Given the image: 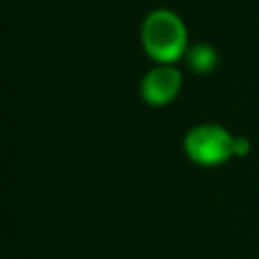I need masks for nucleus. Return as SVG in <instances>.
<instances>
[{
  "mask_svg": "<svg viewBox=\"0 0 259 259\" xmlns=\"http://www.w3.org/2000/svg\"><path fill=\"white\" fill-rule=\"evenodd\" d=\"M249 150H251V144H249V140H247V138H243V136H237L235 154H237V156H247V154H249Z\"/></svg>",
  "mask_w": 259,
  "mask_h": 259,
  "instance_id": "5",
  "label": "nucleus"
},
{
  "mask_svg": "<svg viewBox=\"0 0 259 259\" xmlns=\"http://www.w3.org/2000/svg\"><path fill=\"white\" fill-rule=\"evenodd\" d=\"M237 136H233L225 125L214 121H204L192 125L184 140L182 150L186 158L202 168H217L235 158Z\"/></svg>",
  "mask_w": 259,
  "mask_h": 259,
  "instance_id": "2",
  "label": "nucleus"
},
{
  "mask_svg": "<svg viewBox=\"0 0 259 259\" xmlns=\"http://www.w3.org/2000/svg\"><path fill=\"white\" fill-rule=\"evenodd\" d=\"M188 69L196 75H212L221 63L219 51L208 42H194L188 47L184 57Z\"/></svg>",
  "mask_w": 259,
  "mask_h": 259,
  "instance_id": "4",
  "label": "nucleus"
},
{
  "mask_svg": "<svg viewBox=\"0 0 259 259\" xmlns=\"http://www.w3.org/2000/svg\"><path fill=\"white\" fill-rule=\"evenodd\" d=\"M182 81L176 65H154L140 79V97L150 107H166L180 95Z\"/></svg>",
  "mask_w": 259,
  "mask_h": 259,
  "instance_id": "3",
  "label": "nucleus"
},
{
  "mask_svg": "<svg viewBox=\"0 0 259 259\" xmlns=\"http://www.w3.org/2000/svg\"><path fill=\"white\" fill-rule=\"evenodd\" d=\"M140 45L156 65H176L188 51V28L170 8L150 10L140 26Z\"/></svg>",
  "mask_w": 259,
  "mask_h": 259,
  "instance_id": "1",
  "label": "nucleus"
}]
</instances>
